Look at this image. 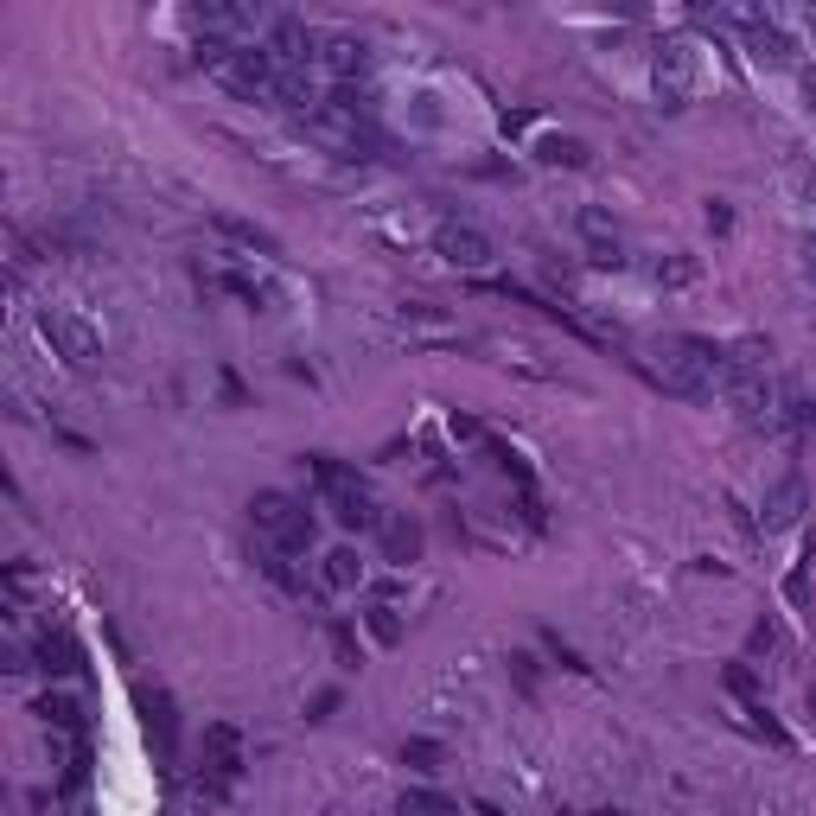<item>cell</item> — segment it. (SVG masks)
Wrapping results in <instances>:
<instances>
[{
  "instance_id": "cell-1",
  "label": "cell",
  "mask_w": 816,
  "mask_h": 816,
  "mask_svg": "<svg viewBox=\"0 0 816 816\" xmlns=\"http://www.w3.org/2000/svg\"><path fill=\"white\" fill-rule=\"evenodd\" d=\"M638 371L651 377V384L664 389V396H682V402H708L720 384V371H727V344L715 338H664V344H651L644 357H638Z\"/></svg>"
},
{
  "instance_id": "cell-2",
  "label": "cell",
  "mask_w": 816,
  "mask_h": 816,
  "mask_svg": "<svg viewBox=\"0 0 816 816\" xmlns=\"http://www.w3.org/2000/svg\"><path fill=\"white\" fill-rule=\"evenodd\" d=\"M300 473L313 479V491L326 498V511H332L344 529H377L384 524V511L371 504V491H364V479L344 466V460H326V453H306L300 460Z\"/></svg>"
},
{
  "instance_id": "cell-3",
  "label": "cell",
  "mask_w": 816,
  "mask_h": 816,
  "mask_svg": "<svg viewBox=\"0 0 816 816\" xmlns=\"http://www.w3.org/2000/svg\"><path fill=\"white\" fill-rule=\"evenodd\" d=\"M249 524H255V536H262L268 549H281V555H306V549L319 542V517H313L300 498H288V491H255V498H249Z\"/></svg>"
},
{
  "instance_id": "cell-4",
  "label": "cell",
  "mask_w": 816,
  "mask_h": 816,
  "mask_svg": "<svg viewBox=\"0 0 816 816\" xmlns=\"http://www.w3.org/2000/svg\"><path fill=\"white\" fill-rule=\"evenodd\" d=\"M39 332H46L51 357H64L71 371H97V364H102V338H97V326H90V319L46 306V313H39Z\"/></svg>"
},
{
  "instance_id": "cell-5",
  "label": "cell",
  "mask_w": 816,
  "mask_h": 816,
  "mask_svg": "<svg viewBox=\"0 0 816 816\" xmlns=\"http://www.w3.org/2000/svg\"><path fill=\"white\" fill-rule=\"evenodd\" d=\"M135 702H141V727H147V746H153V766L179 771V708H173V695L141 682Z\"/></svg>"
},
{
  "instance_id": "cell-6",
  "label": "cell",
  "mask_w": 816,
  "mask_h": 816,
  "mask_svg": "<svg viewBox=\"0 0 816 816\" xmlns=\"http://www.w3.org/2000/svg\"><path fill=\"white\" fill-rule=\"evenodd\" d=\"M434 255L447 262V268H460V275H479L498 262V242L485 237L479 224H460V217H447L440 230H434Z\"/></svg>"
},
{
  "instance_id": "cell-7",
  "label": "cell",
  "mask_w": 816,
  "mask_h": 816,
  "mask_svg": "<svg viewBox=\"0 0 816 816\" xmlns=\"http://www.w3.org/2000/svg\"><path fill=\"white\" fill-rule=\"evenodd\" d=\"M651 77H657V102H664V109H689V90H695V46H689V39H664Z\"/></svg>"
},
{
  "instance_id": "cell-8",
  "label": "cell",
  "mask_w": 816,
  "mask_h": 816,
  "mask_svg": "<svg viewBox=\"0 0 816 816\" xmlns=\"http://www.w3.org/2000/svg\"><path fill=\"white\" fill-rule=\"evenodd\" d=\"M268 58H275V71H313L319 64V33L306 26V20H293V13H281L275 26H268Z\"/></svg>"
},
{
  "instance_id": "cell-9",
  "label": "cell",
  "mask_w": 816,
  "mask_h": 816,
  "mask_svg": "<svg viewBox=\"0 0 816 816\" xmlns=\"http://www.w3.org/2000/svg\"><path fill=\"white\" fill-rule=\"evenodd\" d=\"M237 778H242V733L230 720H211V727H204V784L224 798Z\"/></svg>"
},
{
  "instance_id": "cell-10",
  "label": "cell",
  "mask_w": 816,
  "mask_h": 816,
  "mask_svg": "<svg viewBox=\"0 0 816 816\" xmlns=\"http://www.w3.org/2000/svg\"><path fill=\"white\" fill-rule=\"evenodd\" d=\"M217 84L224 90H237V97H275V58H268V46H237L230 51V64L217 71Z\"/></svg>"
},
{
  "instance_id": "cell-11",
  "label": "cell",
  "mask_w": 816,
  "mask_h": 816,
  "mask_svg": "<svg viewBox=\"0 0 816 816\" xmlns=\"http://www.w3.org/2000/svg\"><path fill=\"white\" fill-rule=\"evenodd\" d=\"M377 542H384L389 568H415V562H422V524H415L409 511H389L384 524H377Z\"/></svg>"
},
{
  "instance_id": "cell-12",
  "label": "cell",
  "mask_w": 816,
  "mask_h": 816,
  "mask_svg": "<svg viewBox=\"0 0 816 816\" xmlns=\"http://www.w3.org/2000/svg\"><path fill=\"white\" fill-rule=\"evenodd\" d=\"M804 511H811V485L798 479V473H784V479L766 491V517H759V524L766 529H798Z\"/></svg>"
},
{
  "instance_id": "cell-13",
  "label": "cell",
  "mask_w": 816,
  "mask_h": 816,
  "mask_svg": "<svg viewBox=\"0 0 816 816\" xmlns=\"http://www.w3.org/2000/svg\"><path fill=\"white\" fill-rule=\"evenodd\" d=\"M33 664L46 676H77L84 670V651H77V638H71L64 625H46V631L33 638Z\"/></svg>"
},
{
  "instance_id": "cell-14",
  "label": "cell",
  "mask_w": 816,
  "mask_h": 816,
  "mask_svg": "<svg viewBox=\"0 0 816 816\" xmlns=\"http://www.w3.org/2000/svg\"><path fill=\"white\" fill-rule=\"evenodd\" d=\"M319 64L332 71L338 84H357V77L371 71V51H364L357 33H326V39H319Z\"/></svg>"
},
{
  "instance_id": "cell-15",
  "label": "cell",
  "mask_w": 816,
  "mask_h": 816,
  "mask_svg": "<svg viewBox=\"0 0 816 816\" xmlns=\"http://www.w3.org/2000/svg\"><path fill=\"white\" fill-rule=\"evenodd\" d=\"M580 237H587V262H593V268H625L619 230H613L606 211H580Z\"/></svg>"
},
{
  "instance_id": "cell-16",
  "label": "cell",
  "mask_w": 816,
  "mask_h": 816,
  "mask_svg": "<svg viewBox=\"0 0 816 816\" xmlns=\"http://www.w3.org/2000/svg\"><path fill=\"white\" fill-rule=\"evenodd\" d=\"M364 575H371V568L357 562V549H351V542H338V549L319 555V587H326V593H357Z\"/></svg>"
},
{
  "instance_id": "cell-17",
  "label": "cell",
  "mask_w": 816,
  "mask_h": 816,
  "mask_svg": "<svg viewBox=\"0 0 816 816\" xmlns=\"http://www.w3.org/2000/svg\"><path fill=\"white\" fill-rule=\"evenodd\" d=\"M39 720H46L51 733H71V740L90 733V720H84V708H77V695H64V689H46V695H39Z\"/></svg>"
},
{
  "instance_id": "cell-18",
  "label": "cell",
  "mask_w": 816,
  "mask_h": 816,
  "mask_svg": "<svg viewBox=\"0 0 816 816\" xmlns=\"http://www.w3.org/2000/svg\"><path fill=\"white\" fill-rule=\"evenodd\" d=\"M740 33H746V46H753V58H766V64H784L791 58V39L771 26L766 13H740Z\"/></svg>"
},
{
  "instance_id": "cell-19",
  "label": "cell",
  "mask_w": 816,
  "mask_h": 816,
  "mask_svg": "<svg viewBox=\"0 0 816 816\" xmlns=\"http://www.w3.org/2000/svg\"><path fill=\"white\" fill-rule=\"evenodd\" d=\"M211 224H217V230H224V237H230V242H242L249 255H281V242L268 237L262 224H249V217H230V211H217Z\"/></svg>"
},
{
  "instance_id": "cell-20",
  "label": "cell",
  "mask_w": 816,
  "mask_h": 816,
  "mask_svg": "<svg viewBox=\"0 0 816 816\" xmlns=\"http://www.w3.org/2000/svg\"><path fill=\"white\" fill-rule=\"evenodd\" d=\"M396 816H460V804H453L447 791H434V784H409V791L396 798Z\"/></svg>"
},
{
  "instance_id": "cell-21",
  "label": "cell",
  "mask_w": 816,
  "mask_h": 816,
  "mask_svg": "<svg viewBox=\"0 0 816 816\" xmlns=\"http://www.w3.org/2000/svg\"><path fill=\"white\" fill-rule=\"evenodd\" d=\"M720 682H727V695H733L740 708H766V682H759V670H753L746 657H740V664H727Z\"/></svg>"
},
{
  "instance_id": "cell-22",
  "label": "cell",
  "mask_w": 816,
  "mask_h": 816,
  "mask_svg": "<svg viewBox=\"0 0 816 816\" xmlns=\"http://www.w3.org/2000/svg\"><path fill=\"white\" fill-rule=\"evenodd\" d=\"M255 568L275 580L281 593H293V600H306V580H300V568H293V555H281V549H268L262 542V555H255Z\"/></svg>"
},
{
  "instance_id": "cell-23",
  "label": "cell",
  "mask_w": 816,
  "mask_h": 816,
  "mask_svg": "<svg viewBox=\"0 0 816 816\" xmlns=\"http://www.w3.org/2000/svg\"><path fill=\"white\" fill-rule=\"evenodd\" d=\"M402 766L422 771V778H434V771H447V746L428 740V733H415V740H402Z\"/></svg>"
},
{
  "instance_id": "cell-24",
  "label": "cell",
  "mask_w": 816,
  "mask_h": 816,
  "mask_svg": "<svg viewBox=\"0 0 816 816\" xmlns=\"http://www.w3.org/2000/svg\"><path fill=\"white\" fill-rule=\"evenodd\" d=\"M536 160H542V166H587V141H575V135H542V141H536Z\"/></svg>"
},
{
  "instance_id": "cell-25",
  "label": "cell",
  "mask_w": 816,
  "mask_h": 816,
  "mask_svg": "<svg viewBox=\"0 0 816 816\" xmlns=\"http://www.w3.org/2000/svg\"><path fill=\"white\" fill-rule=\"evenodd\" d=\"M364 625H371L377 644H402V613H396V600H371V606H364Z\"/></svg>"
},
{
  "instance_id": "cell-26",
  "label": "cell",
  "mask_w": 816,
  "mask_h": 816,
  "mask_svg": "<svg viewBox=\"0 0 816 816\" xmlns=\"http://www.w3.org/2000/svg\"><path fill=\"white\" fill-rule=\"evenodd\" d=\"M326 644H332V657H338V670H364V644H357V631L344 619L326 625Z\"/></svg>"
},
{
  "instance_id": "cell-27",
  "label": "cell",
  "mask_w": 816,
  "mask_h": 816,
  "mask_svg": "<svg viewBox=\"0 0 816 816\" xmlns=\"http://www.w3.org/2000/svg\"><path fill=\"white\" fill-rule=\"evenodd\" d=\"M811 549H804V555H798V562H791V575H784V600H791V606H798V613H804V606H811Z\"/></svg>"
},
{
  "instance_id": "cell-28",
  "label": "cell",
  "mask_w": 816,
  "mask_h": 816,
  "mask_svg": "<svg viewBox=\"0 0 816 816\" xmlns=\"http://www.w3.org/2000/svg\"><path fill=\"white\" fill-rule=\"evenodd\" d=\"M766 657H778V625H771V619H759L753 631H746V664L759 670Z\"/></svg>"
},
{
  "instance_id": "cell-29",
  "label": "cell",
  "mask_w": 816,
  "mask_h": 816,
  "mask_svg": "<svg viewBox=\"0 0 816 816\" xmlns=\"http://www.w3.org/2000/svg\"><path fill=\"white\" fill-rule=\"evenodd\" d=\"M657 281H664V288H689V281H695V262H689V255H670V262H657Z\"/></svg>"
},
{
  "instance_id": "cell-30",
  "label": "cell",
  "mask_w": 816,
  "mask_h": 816,
  "mask_svg": "<svg viewBox=\"0 0 816 816\" xmlns=\"http://www.w3.org/2000/svg\"><path fill=\"white\" fill-rule=\"evenodd\" d=\"M332 708H338V689H319V695H313V715H306V720H326Z\"/></svg>"
},
{
  "instance_id": "cell-31",
  "label": "cell",
  "mask_w": 816,
  "mask_h": 816,
  "mask_svg": "<svg viewBox=\"0 0 816 816\" xmlns=\"http://www.w3.org/2000/svg\"><path fill=\"white\" fill-rule=\"evenodd\" d=\"M708 230H715V237L720 230H733V211H727V204H708Z\"/></svg>"
},
{
  "instance_id": "cell-32",
  "label": "cell",
  "mask_w": 816,
  "mask_h": 816,
  "mask_svg": "<svg viewBox=\"0 0 816 816\" xmlns=\"http://www.w3.org/2000/svg\"><path fill=\"white\" fill-rule=\"evenodd\" d=\"M479 422H473V415H453V440H479Z\"/></svg>"
},
{
  "instance_id": "cell-33",
  "label": "cell",
  "mask_w": 816,
  "mask_h": 816,
  "mask_svg": "<svg viewBox=\"0 0 816 816\" xmlns=\"http://www.w3.org/2000/svg\"><path fill=\"white\" fill-rule=\"evenodd\" d=\"M804 715H811V733H816V689L804 695Z\"/></svg>"
},
{
  "instance_id": "cell-34",
  "label": "cell",
  "mask_w": 816,
  "mask_h": 816,
  "mask_svg": "<svg viewBox=\"0 0 816 816\" xmlns=\"http://www.w3.org/2000/svg\"><path fill=\"white\" fill-rule=\"evenodd\" d=\"M811 204H816V173H811Z\"/></svg>"
}]
</instances>
